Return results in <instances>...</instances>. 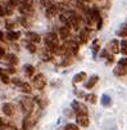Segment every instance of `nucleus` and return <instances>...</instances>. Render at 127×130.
Instances as JSON below:
<instances>
[{
  "label": "nucleus",
  "instance_id": "obj_1",
  "mask_svg": "<svg viewBox=\"0 0 127 130\" xmlns=\"http://www.w3.org/2000/svg\"><path fill=\"white\" fill-rule=\"evenodd\" d=\"M33 104H35V102H33V99L31 97H22L21 98V107H22L26 116H30L32 113Z\"/></svg>",
  "mask_w": 127,
  "mask_h": 130
},
{
  "label": "nucleus",
  "instance_id": "obj_2",
  "mask_svg": "<svg viewBox=\"0 0 127 130\" xmlns=\"http://www.w3.org/2000/svg\"><path fill=\"white\" fill-rule=\"evenodd\" d=\"M45 44L48 45L49 49L54 50L55 48L59 46V39H58V36L57 34H54V32H50L45 36Z\"/></svg>",
  "mask_w": 127,
  "mask_h": 130
},
{
  "label": "nucleus",
  "instance_id": "obj_3",
  "mask_svg": "<svg viewBox=\"0 0 127 130\" xmlns=\"http://www.w3.org/2000/svg\"><path fill=\"white\" fill-rule=\"evenodd\" d=\"M113 72H114L116 76H124V75H127V58L126 57L118 61V64L116 66Z\"/></svg>",
  "mask_w": 127,
  "mask_h": 130
},
{
  "label": "nucleus",
  "instance_id": "obj_4",
  "mask_svg": "<svg viewBox=\"0 0 127 130\" xmlns=\"http://www.w3.org/2000/svg\"><path fill=\"white\" fill-rule=\"evenodd\" d=\"M46 85V77L43 75V73H39L33 77V86L37 90H43Z\"/></svg>",
  "mask_w": 127,
  "mask_h": 130
},
{
  "label": "nucleus",
  "instance_id": "obj_5",
  "mask_svg": "<svg viewBox=\"0 0 127 130\" xmlns=\"http://www.w3.org/2000/svg\"><path fill=\"white\" fill-rule=\"evenodd\" d=\"M72 108L76 112V115H87V107L78 101H75L72 103Z\"/></svg>",
  "mask_w": 127,
  "mask_h": 130
},
{
  "label": "nucleus",
  "instance_id": "obj_6",
  "mask_svg": "<svg viewBox=\"0 0 127 130\" xmlns=\"http://www.w3.org/2000/svg\"><path fill=\"white\" fill-rule=\"evenodd\" d=\"M76 121H77V124H78L80 126H82V127H87L89 124H90L87 115H77V116H76Z\"/></svg>",
  "mask_w": 127,
  "mask_h": 130
},
{
  "label": "nucleus",
  "instance_id": "obj_7",
  "mask_svg": "<svg viewBox=\"0 0 127 130\" xmlns=\"http://www.w3.org/2000/svg\"><path fill=\"white\" fill-rule=\"evenodd\" d=\"M2 111L4 112L5 116H13L14 115V107L10 103H4L3 107H2Z\"/></svg>",
  "mask_w": 127,
  "mask_h": 130
},
{
  "label": "nucleus",
  "instance_id": "obj_8",
  "mask_svg": "<svg viewBox=\"0 0 127 130\" xmlns=\"http://www.w3.org/2000/svg\"><path fill=\"white\" fill-rule=\"evenodd\" d=\"M27 36V39L31 41V43H40L41 41V36L39 34H36V32H32V31H28L26 34Z\"/></svg>",
  "mask_w": 127,
  "mask_h": 130
},
{
  "label": "nucleus",
  "instance_id": "obj_9",
  "mask_svg": "<svg viewBox=\"0 0 127 130\" xmlns=\"http://www.w3.org/2000/svg\"><path fill=\"white\" fill-rule=\"evenodd\" d=\"M89 38H90V30L89 28H82V31L80 32V41L82 44H85V43H87Z\"/></svg>",
  "mask_w": 127,
  "mask_h": 130
},
{
  "label": "nucleus",
  "instance_id": "obj_10",
  "mask_svg": "<svg viewBox=\"0 0 127 130\" xmlns=\"http://www.w3.org/2000/svg\"><path fill=\"white\" fill-rule=\"evenodd\" d=\"M57 13H58V7H57V5L51 4L50 7L46 8V17H48V18H53Z\"/></svg>",
  "mask_w": 127,
  "mask_h": 130
},
{
  "label": "nucleus",
  "instance_id": "obj_11",
  "mask_svg": "<svg viewBox=\"0 0 127 130\" xmlns=\"http://www.w3.org/2000/svg\"><path fill=\"white\" fill-rule=\"evenodd\" d=\"M69 34H71L69 27H68V26H63V27H60V30H59V38L63 39V40H66L68 36H69Z\"/></svg>",
  "mask_w": 127,
  "mask_h": 130
},
{
  "label": "nucleus",
  "instance_id": "obj_12",
  "mask_svg": "<svg viewBox=\"0 0 127 130\" xmlns=\"http://www.w3.org/2000/svg\"><path fill=\"white\" fill-rule=\"evenodd\" d=\"M109 49H111V52L113 53V54H117V53H119V43H118V40H112L111 41V44H109Z\"/></svg>",
  "mask_w": 127,
  "mask_h": 130
},
{
  "label": "nucleus",
  "instance_id": "obj_13",
  "mask_svg": "<svg viewBox=\"0 0 127 130\" xmlns=\"http://www.w3.org/2000/svg\"><path fill=\"white\" fill-rule=\"evenodd\" d=\"M98 80H99V76L98 75H94V76H91L89 79V81L86 83V89H93L94 86H95V84L98 83Z\"/></svg>",
  "mask_w": 127,
  "mask_h": 130
},
{
  "label": "nucleus",
  "instance_id": "obj_14",
  "mask_svg": "<svg viewBox=\"0 0 127 130\" xmlns=\"http://www.w3.org/2000/svg\"><path fill=\"white\" fill-rule=\"evenodd\" d=\"M7 38L10 41H15V40H18L21 38V32H18V31H9L8 35H7Z\"/></svg>",
  "mask_w": 127,
  "mask_h": 130
},
{
  "label": "nucleus",
  "instance_id": "obj_15",
  "mask_svg": "<svg viewBox=\"0 0 127 130\" xmlns=\"http://www.w3.org/2000/svg\"><path fill=\"white\" fill-rule=\"evenodd\" d=\"M18 10H19L21 14H25V15H30V14L33 13V9L31 7H26V5H19Z\"/></svg>",
  "mask_w": 127,
  "mask_h": 130
},
{
  "label": "nucleus",
  "instance_id": "obj_16",
  "mask_svg": "<svg viewBox=\"0 0 127 130\" xmlns=\"http://www.w3.org/2000/svg\"><path fill=\"white\" fill-rule=\"evenodd\" d=\"M5 62H7L8 64L14 66V64L18 63V59H17V57H15L14 54H8V55H5Z\"/></svg>",
  "mask_w": 127,
  "mask_h": 130
},
{
  "label": "nucleus",
  "instance_id": "obj_17",
  "mask_svg": "<svg viewBox=\"0 0 127 130\" xmlns=\"http://www.w3.org/2000/svg\"><path fill=\"white\" fill-rule=\"evenodd\" d=\"M23 70H25V73H26V76H32L33 75V72H35V67L33 66H31V64H25V67H23Z\"/></svg>",
  "mask_w": 127,
  "mask_h": 130
},
{
  "label": "nucleus",
  "instance_id": "obj_18",
  "mask_svg": "<svg viewBox=\"0 0 127 130\" xmlns=\"http://www.w3.org/2000/svg\"><path fill=\"white\" fill-rule=\"evenodd\" d=\"M0 79H2V81H3L4 84H9V83H10V79H9V76H8V73H7L4 70H2V68H0Z\"/></svg>",
  "mask_w": 127,
  "mask_h": 130
},
{
  "label": "nucleus",
  "instance_id": "obj_19",
  "mask_svg": "<svg viewBox=\"0 0 127 130\" xmlns=\"http://www.w3.org/2000/svg\"><path fill=\"white\" fill-rule=\"evenodd\" d=\"M86 79V73L85 72H78L77 75H75L73 77V83H81Z\"/></svg>",
  "mask_w": 127,
  "mask_h": 130
},
{
  "label": "nucleus",
  "instance_id": "obj_20",
  "mask_svg": "<svg viewBox=\"0 0 127 130\" xmlns=\"http://www.w3.org/2000/svg\"><path fill=\"white\" fill-rule=\"evenodd\" d=\"M19 88H21V90L23 91V93H31L32 91V89H31V85L28 84V83H22L21 85H19Z\"/></svg>",
  "mask_w": 127,
  "mask_h": 130
},
{
  "label": "nucleus",
  "instance_id": "obj_21",
  "mask_svg": "<svg viewBox=\"0 0 127 130\" xmlns=\"http://www.w3.org/2000/svg\"><path fill=\"white\" fill-rule=\"evenodd\" d=\"M117 35L121 36V38H126V36H127V25H123V26L117 31Z\"/></svg>",
  "mask_w": 127,
  "mask_h": 130
},
{
  "label": "nucleus",
  "instance_id": "obj_22",
  "mask_svg": "<svg viewBox=\"0 0 127 130\" xmlns=\"http://www.w3.org/2000/svg\"><path fill=\"white\" fill-rule=\"evenodd\" d=\"M85 99L87 101V102H90V103H96V101H98V98H96V95L95 94H87L86 97H85Z\"/></svg>",
  "mask_w": 127,
  "mask_h": 130
},
{
  "label": "nucleus",
  "instance_id": "obj_23",
  "mask_svg": "<svg viewBox=\"0 0 127 130\" xmlns=\"http://www.w3.org/2000/svg\"><path fill=\"white\" fill-rule=\"evenodd\" d=\"M21 5H26V7H31L32 8V4H33V0H19Z\"/></svg>",
  "mask_w": 127,
  "mask_h": 130
},
{
  "label": "nucleus",
  "instance_id": "obj_24",
  "mask_svg": "<svg viewBox=\"0 0 127 130\" xmlns=\"http://www.w3.org/2000/svg\"><path fill=\"white\" fill-rule=\"evenodd\" d=\"M64 130H80V129H78V126L75 125V124H67L66 127H64Z\"/></svg>",
  "mask_w": 127,
  "mask_h": 130
},
{
  "label": "nucleus",
  "instance_id": "obj_25",
  "mask_svg": "<svg viewBox=\"0 0 127 130\" xmlns=\"http://www.w3.org/2000/svg\"><path fill=\"white\" fill-rule=\"evenodd\" d=\"M27 49H28V52L30 53H35L36 52V46L31 43V44H27Z\"/></svg>",
  "mask_w": 127,
  "mask_h": 130
},
{
  "label": "nucleus",
  "instance_id": "obj_26",
  "mask_svg": "<svg viewBox=\"0 0 127 130\" xmlns=\"http://www.w3.org/2000/svg\"><path fill=\"white\" fill-rule=\"evenodd\" d=\"M109 101H111V98H109V97H107V95H104V97H103V104H104V106H108V104H109V103H111Z\"/></svg>",
  "mask_w": 127,
  "mask_h": 130
},
{
  "label": "nucleus",
  "instance_id": "obj_27",
  "mask_svg": "<svg viewBox=\"0 0 127 130\" xmlns=\"http://www.w3.org/2000/svg\"><path fill=\"white\" fill-rule=\"evenodd\" d=\"M5 127H7V122H5V120L0 119V130H4Z\"/></svg>",
  "mask_w": 127,
  "mask_h": 130
},
{
  "label": "nucleus",
  "instance_id": "obj_28",
  "mask_svg": "<svg viewBox=\"0 0 127 130\" xmlns=\"http://www.w3.org/2000/svg\"><path fill=\"white\" fill-rule=\"evenodd\" d=\"M40 3H41V4H44L46 8L51 5V2H50V0H40Z\"/></svg>",
  "mask_w": 127,
  "mask_h": 130
},
{
  "label": "nucleus",
  "instance_id": "obj_29",
  "mask_svg": "<svg viewBox=\"0 0 127 130\" xmlns=\"http://www.w3.org/2000/svg\"><path fill=\"white\" fill-rule=\"evenodd\" d=\"M18 3H19V0H9V7L12 8L13 5H18Z\"/></svg>",
  "mask_w": 127,
  "mask_h": 130
},
{
  "label": "nucleus",
  "instance_id": "obj_30",
  "mask_svg": "<svg viewBox=\"0 0 127 130\" xmlns=\"http://www.w3.org/2000/svg\"><path fill=\"white\" fill-rule=\"evenodd\" d=\"M12 81H13V84H15V85H18V86H19V85H21V84L23 83V81H21L19 79H17V77H15V79H13Z\"/></svg>",
  "mask_w": 127,
  "mask_h": 130
},
{
  "label": "nucleus",
  "instance_id": "obj_31",
  "mask_svg": "<svg viewBox=\"0 0 127 130\" xmlns=\"http://www.w3.org/2000/svg\"><path fill=\"white\" fill-rule=\"evenodd\" d=\"M5 14H7V10H5V8L0 5V15L3 17V15H5Z\"/></svg>",
  "mask_w": 127,
  "mask_h": 130
},
{
  "label": "nucleus",
  "instance_id": "obj_32",
  "mask_svg": "<svg viewBox=\"0 0 127 130\" xmlns=\"http://www.w3.org/2000/svg\"><path fill=\"white\" fill-rule=\"evenodd\" d=\"M4 55H5V49L0 46V59H2V58L4 57Z\"/></svg>",
  "mask_w": 127,
  "mask_h": 130
},
{
  "label": "nucleus",
  "instance_id": "obj_33",
  "mask_svg": "<svg viewBox=\"0 0 127 130\" xmlns=\"http://www.w3.org/2000/svg\"><path fill=\"white\" fill-rule=\"evenodd\" d=\"M7 73H15V68L14 67H10L7 70Z\"/></svg>",
  "mask_w": 127,
  "mask_h": 130
},
{
  "label": "nucleus",
  "instance_id": "obj_34",
  "mask_svg": "<svg viewBox=\"0 0 127 130\" xmlns=\"http://www.w3.org/2000/svg\"><path fill=\"white\" fill-rule=\"evenodd\" d=\"M12 27H13V23H9V22H8V23H7V28H9V30H10Z\"/></svg>",
  "mask_w": 127,
  "mask_h": 130
},
{
  "label": "nucleus",
  "instance_id": "obj_35",
  "mask_svg": "<svg viewBox=\"0 0 127 130\" xmlns=\"http://www.w3.org/2000/svg\"><path fill=\"white\" fill-rule=\"evenodd\" d=\"M3 36H4V35H3V32H2V31H0V40H2V39H3Z\"/></svg>",
  "mask_w": 127,
  "mask_h": 130
},
{
  "label": "nucleus",
  "instance_id": "obj_36",
  "mask_svg": "<svg viewBox=\"0 0 127 130\" xmlns=\"http://www.w3.org/2000/svg\"><path fill=\"white\" fill-rule=\"evenodd\" d=\"M83 2H89V0H83Z\"/></svg>",
  "mask_w": 127,
  "mask_h": 130
},
{
  "label": "nucleus",
  "instance_id": "obj_37",
  "mask_svg": "<svg viewBox=\"0 0 127 130\" xmlns=\"http://www.w3.org/2000/svg\"><path fill=\"white\" fill-rule=\"evenodd\" d=\"M22 130H23V129H22Z\"/></svg>",
  "mask_w": 127,
  "mask_h": 130
}]
</instances>
